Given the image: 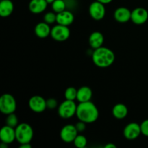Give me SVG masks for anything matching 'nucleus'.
<instances>
[{"label":"nucleus","mask_w":148,"mask_h":148,"mask_svg":"<svg viewBox=\"0 0 148 148\" xmlns=\"http://www.w3.org/2000/svg\"><path fill=\"white\" fill-rule=\"evenodd\" d=\"M76 116L79 121H84L86 124H92L98 120L99 111L91 101L79 103L77 108Z\"/></svg>","instance_id":"f257e3e1"},{"label":"nucleus","mask_w":148,"mask_h":148,"mask_svg":"<svg viewBox=\"0 0 148 148\" xmlns=\"http://www.w3.org/2000/svg\"><path fill=\"white\" fill-rule=\"evenodd\" d=\"M115 59L114 51L104 46L94 49L92 54V60L94 64L99 68L109 67L115 62Z\"/></svg>","instance_id":"f03ea898"},{"label":"nucleus","mask_w":148,"mask_h":148,"mask_svg":"<svg viewBox=\"0 0 148 148\" xmlns=\"http://www.w3.org/2000/svg\"><path fill=\"white\" fill-rule=\"evenodd\" d=\"M16 140L20 145L24 143H30L33 137V130L27 123H21L15 128Z\"/></svg>","instance_id":"7ed1b4c3"},{"label":"nucleus","mask_w":148,"mask_h":148,"mask_svg":"<svg viewBox=\"0 0 148 148\" xmlns=\"http://www.w3.org/2000/svg\"><path fill=\"white\" fill-rule=\"evenodd\" d=\"M17 108V102L12 94L4 93L0 97V111L4 115L14 113Z\"/></svg>","instance_id":"20e7f679"},{"label":"nucleus","mask_w":148,"mask_h":148,"mask_svg":"<svg viewBox=\"0 0 148 148\" xmlns=\"http://www.w3.org/2000/svg\"><path fill=\"white\" fill-rule=\"evenodd\" d=\"M77 105L75 101L66 100L61 103L58 106V114L64 119H68L76 115Z\"/></svg>","instance_id":"39448f33"},{"label":"nucleus","mask_w":148,"mask_h":148,"mask_svg":"<svg viewBox=\"0 0 148 148\" xmlns=\"http://www.w3.org/2000/svg\"><path fill=\"white\" fill-rule=\"evenodd\" d=\"M51 36L56 41H65L70 36V30L68 26L57 24L51 28Z\"/></svg>","instance_id":"423d86ee"},{"label":"nucleus","mask_w":148,"mask_h":148,"mask_svg":"<svg viewBox=\"0 0 148 148\" xmlns=\"http://www.w3.org/2000/svg\"><path fill=\"white\" fill-rule=\"evenodd\" d=\"M89 14L93 20H101L106 15L105 4L96 0L92 1L89 6Z\"/></svg>","instance_id":"0eeeda50"},{"label":"nucleus","mask_w":148,"mask_h":148,"mask_svg":"<svg viewBox=\"0 0 148 148\" xmlns=\"http://www.w3.org/2000/svg\"><path fill=\"white\" fill-rule=\"evenodd\" d=\"M28 106L32 111L38 114L43 112L47 108L46 100L38 95H33L29 99Z\"/></svg>","instance_id":"6e6552de"},{"label":"nucleus","mask_w":148,"mask_h":148,"mask_svg":"<svg viewBox=\"0 0 148 148\" xmlns=\"http://www.w3.org/2000/svg\"><path fill=\"white\" fill-rule=\"evenodd\" d=\"M75 125L73 124H66L64 126L60 131V137L64 143H73L75 139L78 134Z\"/></svg>","instance_id":"1a4fd4ad"},{"label":"nucleus","mask_w":148,"mask_h":148,"mask_svg":"<svg viewBox=\"0 0 148 148\" xmlns=\"http://www.w3.org/2000/svg\"><path fill=\"white\" fill-rule=\"evenodd\" d=\"M124 137L127 140H134L138 138L142 134L140 124L136 122H131L127 124L124 129Z\"/></svg>","instance_id":"9d476101"},{"label":"nucleus","mask_w":148,"mask_h":148,"mask_svg":"<svg viewBox=\"0 0 148 148\" xmlns=\"http://www.w3.org/2000/svg\"><path fill=\"white\" fill-rule=\"evenodd\" d=\"M148 20V12L144 7H137L132 11L131 21L136 25H143Z\"/></svg>","instance_id":"9b49d317"},{"label":"nucleus","mask_w":148,"mask_h":148,"mask_svg":"<svg viewBox=\"0 0 148 148\" xmlns=\"http://www.w3.org/2000/svg\"><path fill=\"white\" fill-rule=\"evenodd\" d=\"M0 140L1 143L10 145L16 140L15 128L5 125L0 130Z\"/></svg>","instance_id":"f8f14e48"},{"label":"nucleus","mask_w":148,"mask_h":148,"mask_svg":"<svg viewBox=\"0 0 148 148\" xmlns=\"http://www.w3.org/2000/svg\"><path fill=\"white\" fill-rule=\"evenodd\" d=\"M132 11L125 7H118L114 11V17L119 23H126L131 20Z\"/></svg>","instance_id":"ddd939ff"},{"label":"nucleus","mask_w":148,"mask_h":148,"mask_svg":"<svg viewBox=\"0 0 148 148\" xmlns=\"http://www.w3.org/2000/svg\"><path fill=\"white\" fill-rule=\"evenodd\" d=\"M75 20L74 14L69 10H65L64 11L56 14V23L57 24L62 25L68 26L73 23Z\"/></svg>","instance_id":"4468645a"},{"label":"nucleus","mask_w":148,"mask_h":148,"mask_svg":"<svg viewBox=\"0 0 148 148\" xmlns=\"http://www.w3.org/2000/svg\"><path fill=\"white\" fill-rule=\"evenodd\" d=\"M48 4L46 0H30L28 8L33 14H40L46 10Z\"/></svg>","instance_id":"2eb2a0df"},{"label":"nucleus","mask_w":148,"mask_h":148,"mask_svg":"<svg viewBox=\"0 0 148 148\" xmlns=\"http://www.w3.org/2000/svg\"><path fill=\"white\" fill-rule=\"evenodd\" d=\"M51 28L49 24L44 21L38 23L35 26V34L39 38H46L49 36H51Z\"/></svg>","instance_id":"dca6fc26"},{"label":"nucleus","mask_w":148,"mask_h":148,"mask_svg":"<svg viewBox=\"0 0 148 148\" xmlns=\"http://www.w3.org/2000/svg\"><path fill=\"white\" fill-rule=\"evenodd\" d=\"M89 44L92 49H96L103 46L104 43V36L99 31L92 32L89 37Z\"/></svg>","instance_id":"f3484780"},{"label":"nucleus","mask_w":148,"mask_h":148,"mask_svg":"<svg viewBox=\"0 0 148 148\" xmlns=\"http://www.w3.org/2000/svg\"><path fill=\"white\" fill-rule=\"evenodd\" d=\"M92 97V90L88 86H82L77 90V101L79 103L91 101Z\"/></svg>","instance_id":"a211bd4d"},{"label":"nucleus","mask_w":148,"mask_h":148,"mask_svg":"<svg viewBox=\"0 0 148 148\" xmlns=\"http://www.w3.org/2000/svg\"><path fill=\"white\" fill-rule=\"evenodd\" d=\"M14 4L11 0H1L0 1V16L8 17L14 11Z\"/></svg>","instance_id":"6ab92c4d"},{"label":"nucleus","mask_w":148,"mask_h":148,"mask_svg":"<svg viewBox=\"0 0 148 148\" xmlns=\"http://www.w3.org/2000/svg\"><path fill=\"white\" fill-rule=\"evenodd\" d=\"M128 108L124 103H117L112 108V114L114 118L116 119L121 120L128 115Z\"/></svg>","instance_id":"aec40b11"},{"label":"nucleus","mask_w":148,"mask_h":148,"mask_svg":"<svg viewBox=\"0 0 148 148\" xmlns=\"http://www.w3.org/2000/svg\"><path fill=\"white\" fill-rule=\"evenodd\" d=\"M52 10L56 14L64 11L66 8V4L64 0H55L51 4Z\"/></svg>","instance_id":"412c9836"},{"label":"nucleus","mask_w":148,"mask_h":148,"mask_svg":"<svg viewBox=\"0 0 148 148\" xmlns=\"http://www.w3.org/2000/svg\"><path fill=\"white\" fill-rule=\"evenodd\" d=\"M5 123L6 125L10 126V127H13V128H16L19 124L18 117L17 116V115L14 113L8 114V115H7Z\"/></svg>","instance_id":"4be33fe9"},{"label":"nucleus","mask_w":148,"mask_h":148,"mask_svg":"<svg viewBox=\"0 0 148 148\" xmlns=\"http://www.w3.org/2000/svg\"><path fill=\"white\" fill-rule=\"evenodd\" d=\"M77 89L74 87H69L66 88L64 92L65 99L69 100V101L77 100Z\"/></svg>","instance_id":"5701e85b"},{"label":"nucleus","mask_w":148,"mask_h":148,"mask_svg":"<svg viewBox=\"0 0 148 148\" xmlns=\"http://www.w3.org/2000/svg\"><path fill=\"white\" fill-rule=\"evenodd\" d=\"M73 143L75 147L78 148H84L86 147L87 144H88V140L84 135L78 134L76 138L74 140Z\"/></svg>","instance_id":"b1692460"},{"label":"nucleus","mask_w":148,"mask_h":148,"mask_svg":"<svg viewBox=\"0 0 148 148\" xmlns=\"http://www.w3.org/2000/svg\"><path fill=\"white\" fill-rule=\"evenodd\" d=\"M43 21L49 25L56 23V13L53 11L46 12L43 16Z\"/></svg>","instance_id":"393cba45"},{"label":"nucleus","mask_w":148,"mask_h":148,"mask_svg":"<svg viewBox=\"0 0 148 148\" xmlns=\"http://www.w3.org/2000/svg\"><path fill=\"white\" fill-rule=\"evenodd\" d=\"M59 106L57 100L53 98H49L46 100V107L48 109L53 110Z\"/></svg>","instance_id":"a878e982"},{"label":"nucleus","mask_w":148,"mask_h":148,"mask_svg":"<svg viewBox=\"0 0 148 148\" xmlns=\"http://www.w3.org/2000/svg\"><path fill=\"white\" fill-rule=\"evenodd\" d=\"M140 127H141L142 134L148 137V119L144 120L140 124Z\"/></svg>","instance_id":"bb28decb"},{"label":"nucleus","mask_w":148,"mask_h":148,"mask_svg":"<svg viewBox=\"0 0 148 148\" xmlns=\"http://www.w3.org/2000/svg\"><path fill=\"white\" fill-rule=\"evenodd\" d=\"M86 124L85 122H84V121H77V122L76 123V124H75V127H76L77 130V132L79 133H82L83 132H85V130H86Z\"/></svg>","instance_id":"cd10ccee"},{"label":"nucleus","mask_w":148,"mask_h":148,"mask_svg":"<svg viewBox=\"0 0 148 148\" xmlns=\"http://www.w3.org/2000/svg\"><path fill=\"white\" fill-rule=\"evenodd\" d=\"M105 148H116V145H114V143H107L105 146H104Z\"/></svg>","instance_id":"c85d7f7f"},{"label":"nucleus","mask_w":148,"mask_h":148,"mask_svg":"<svg viewBox=\"0 0 148 148\" xmlns=\"http://www.w3.org/2000/svg\"><path fill=\"white\" fill-rule=\"evenodd\" d=\"M20 148H31V145L30 143H24L20 145Z\"/></svg>","instance_id":"c756f323"},{"label":"nucleus","mask_w":148,"mask_h":148,"mask_svg":"<svg viewBox=\"0 0 148 148\" xmlns=\"http://www.w3.org/2000/svg\"><path fill=\"white\" fill-rule=\"evenodd\" d=\"M96 1H100V2L103 3V4H109V3H111L113 0H96Z\"/></svg>","instance_id":"7c9ffc66"},{"label":"nucleus","mask_w":148,"mask_h":148,"mask_svg":"<svg viewBox=\"0 0 148 148\" xmlns=\"http://www.w3.org/2000/svg\"><path fill=\"white\" fill-rule=\"evenodd\" d=\"M55 0H46V1L48 2V4H51Z\"/></svg>","instance_id":"2f4dec72"}]
</instances>
